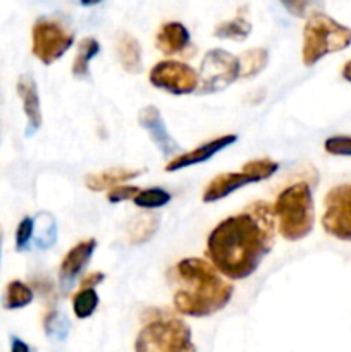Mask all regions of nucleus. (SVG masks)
Wrapping results in <instances>:
<instances>
[{
	"label": "nucleus",
	"mask_w": 351,
	"mask_h": 352,
	"mask_svg": "<svg viewBox=\"0 0 351 352\" xmlns=\"http://www.w3.org/2000/svg\"><path fill=\"white\" fill-rule=\"evenodd\" d=\"M275 215L268 203H251L246 210L217 223L206 239L210 263L231 280L251 277L275 241Z\"/></svg>",
	"instance_id": "f257e3e1"
},
{
	"label": "nucleus",
	"mask_w": 351,
	"mask_h": 352,
	"mask_svg": "<svg viewBox=\"0 0 351 352\" xmlns=\"http://www.w3.org/2000/svg\"><path fill=\"white\" fill-rule=\"evenodd\" d=\"M178 289L174 292L176 311L191 318H203L229 305L234 287L210 261L184 258L172 270Z\"/></svg>",
	"instance_id": "f03ea898"
},
{
	"label": "nucleus",
	"mask_w": 351,
	"mask_h": 352,
	"mask_svg": "<svg viewBox=\"0 0 351 352\" xmlns=\"http://www.w3.org/2000/svg\"><path fill=\"white\" fill-rule=\"evenodd\" d=\"M277 230L286 241H301L313 230L315 208L312 189L306 182L288 186L275 199L274 206Z\"/></svg>",
	"instance_id": "7ed1b4c3"
},
{
	"label": "nucleus",
	"mask_w": 351,
	"mask_h": 352,
	"mask_svg": "<svg viewBox=\"0 0 351 352\" xmlns=\"http://www.w3.org/2000/svg\"><path fill=\"white\" fill-rule=\"evenodd\" d=\"M138 333L134 352H182L191 344V330L181 318L162 309H150Z\"/></svg>",
	"instance_id": "20e7f679"
},
{
	"label": "nucleus",
	"mask_w": 351,
	"mask_h": 352,
	"mask_svg": "<svg viewBox=\"0 0 351 352\" xmlns=\"http://www.w3.org/2000/svg\"><path fill=\"white\" fill-rule=\"evenodd\" d=\"M351 45V28L343 26L330 16L313 12L303 30V64L315 65L326 55L341 52Z\"/></svg>",
	"instance_id": "39448f33"
},
{
	"label": "nucleus",
	"mask_w": 351,
	"mask_h": 352,
	"mask_svg": "<svg viewBox=\"0 0 351 352\" xmlns=\"http://www.w3.org/2000/svg\"><path fill=\"white\" fill-rule=\"evenodd\" d=\"M237 78H240L237 57L222 48H213L206 52L202 60V67L198 72V93L210 95V93L222 91Z\"/></svg>",
	"instance_id": "423d86ee"
},
{
	"label": "nucleus",
	"mask_w": 351,
	"mask_h": 352,
	"mask_svg": "<svg viewBox=\"0 0 351 352\" xmlns=\"http://www.w3.org/2000/svg\"><path fill=\"white\" fill-rule=\"evenodd\" d=\"M31 38L33 55L45 65L57 62L74 43V34L61 23L52 19H38L31 31Z\"/></svg>",
	"instance_id": "0eeeda50"
},
{
	"label": "nucleus",
	"mask_w": 351,
	"mask_h": 352,
	"mask_svg": "<svg viewBox=\"0 0 351 352\" xmlns=\"http://www.w3.org/2000/svg\"><path fill=\"white\" fill-rule=\"evenodd\" d=\"M322 227L329 236L351 241V182L330 189L323 198Z\"/></svg>",
	"instance_id": "6e6552de"
},
{
	"label": "nucleus",
	"mask_w": 351,
	"mask_h": 352,
	"mask_svg": "<svg viewBox=\"0 0 351 352\" xmlns=\"http://www.w3.org/2000/svg\"><path fill=\"white\" fill-rule=\"evenodd\" d=\"M150 82L171 95H189L198 91V72L179 60H162L151 67Z\"/></svg>",
	"instance_id": "1a4fd4ad"
},
{
	"label": "nucleus",
	"mask_w": 351,
	"mask_h": 352,
	"mask_svg": "<svg viewBox=\"0 0 351 352\" xmlns=\"http://www.w3.org/2000/svg\"><path fill=\"white\" fill-rule=\"evenodd\" d=\"M96 250L95 239H86L76 244L74 248L67 251L64 258H62L61 268H58V284L64 291H71L72 285L78 280L79 274L85 270L88 265L89 258L93 256Z\"/></svg>",
	"instance_id": "9d476101"
},
{
	"label": "nucleus",
	"mask_w": 351,
	"mask_h": 352,
	"mask_svg": "<svg viewBox=\"0 0 351 352\" xmlns=\"http://www.w3.org/2000/svg\"><path fill=\"white\" fill-rule=\"evenodd\" d=\"M138 120H140V126L150 134L151 141H153L155 146L160 150L164 157H172V155L179 153L181 146H179L178 141L171 136L169 129L165 127L164 119H162L157 107H145L140 112V116H138Z\"/></svg>",
	"instance_id": "9b49d317"
},
{
	"label": "nucleus",
	"mask_w": 351,
	"mask_h": 352,
	"mask_svg": "<svg viewBox=\"0 0 351 352\" xmlns=\"http://www.w3.org/2000/svg\"><path fill=\"white\" fill-rule=\"evenodd\" d=\"M236 140H237L236 134H224V136H217L215 140L206 141V143L196 146L195 150L186 151V153H181L176 158H172V160L165 165V172H176V170H181V168L191 167V165L203 164V162L210 160L213 155H217L219 151L226 150L227 146L236 143Z\"/></svg>",
	"instance_id": "f8f14e48"
},
{
	"label": "nucleus",
	"mask_w": 351,
	"mask_h": 352,
	"mask_svg": "<svg viewBox=\"0 0 351 352\" xmlns=\"http://www.w3.org/2000/svg\"><path fill=\"white\" fill-rule=\"evenodd\" d=\"M17 95H19L21 102H23L24 116H26V134L28 138L33 136L41 126V105H40V95H38L36 82L31 74H23L17 79Z\"/></svg>",
	"instance_id": "ddd939ff"
},
{
	"label": "nucleus",
	"mask_w": 351,
	"mask_h": 352,
	"mask_svg": "<svg viewBox=\"0 0 351 352\" xmlns=\"http://www.w3.org/2000/svg\"><path fill=\"white\" fill-rule=\"evenodd\" d=\"M253 179L248 174H244L243 170L219 174L206 184L205 189H203L202 199L203 203H215L219 201V199L227 198V196L233 195L237 189L244 188V186L253 184Z\"/></svg>",
	"instance_id": "4468645a"
},
{
	"label": "nucleus",
	"mask_w": 351,
	"mask_h": 352,
	"mask_svg": "<svg viewBox=\"0 0 351 352\" xmlns=\"http://www.w3.org/2000/svg\"><path fill=\"white\" fill-rule=\"evenodd\" d=\"M188 45L189 31L186 30L184 24L176 23V21L164 24V26L158 30L157 38H155V47L165 55L181 54L182 50H186Z\"/></svg>",
	"instance_id": "2eb2a0df"
},
{
	"label": "nucleus",
	"mask_w": 351,
	"mask_h": 352,
	"mask_svg": "<svg viewBox=\"0 0 351 352\" xmlns=\"http://www.w3.org/2000/svg\"><path fill=\"white\" fill-rule=\"evenodd\" d=\"M143 174V168H124V167H114L109 170H102L98 174L86 175L85 184L89 191H105V189H112L120 186L123 182L136 179L138 175Z\"/></svg>",
	"instance_id": "dca6fc26"
},
{
	"label": "nucleus",
	"mask_w": 351,
	"mask_h": 352,
	"mask_svg": "<svg viewBox=\"0 0 351 352\" xmlns=\"http://www.w3.org/2000/svg\"><path fill=\"white\" fill-rule=\"evenodd\" d=\"M116 52L124 71L131 72V74H138V72H141V69H143L141 45L133 34L126 33V31L117 33Z\"/></svg>",
	"instance_id": "f3484780"
},
{
	"label": "nucleus",
	"mask_w": 351,
	"mask_h": 352,
	"mask_svg": "<svg viewBox=\"0 0 351 352\" xmlns=\"http://www.w3.org/2000/svg\"><path fill=\"white\" fill-rule=\"evenodd\" d=\"M158 226H160V217L157 213L145 212L140 215L133 217L126 227L127 241L131 244H145L157 234Z\"/></svg>",
	"instance_id": "a211bd4d"
},
{
	"label": "nucleus",
	"mask_w": 351,
	"mask_h": 352,
	"mask_svg": "<svg viewBox=\"0 0 351 352\" xmlns=\"http://www.w3.org/2000/svg\"><path fill=\"white\" fill-rule=\"evenodd\" d=\"M34 229H33V241L38 250H48L57 241V222L54 215L47 212H40L34 217Z\"/></svg>",
	"instance_id": "6ab92c4d"
},
{
	"label": "nucleus",
	"mask_w": 351,
	"mask_h": 352,
	"mask_svg": "<svg viewBox=\"0 0 351 352\" xmlns=\"http://www.w3.org/2000/svg\"><path fill=\"white\" fill-rule=\"evenodd\" d=\"M100 52V43L95 38H85L79 41L78 54H76L74 62H72V76L76 79H88L89 78V62L95 58Z\"/></svg>",
	"instance_id": "aec40b11"
},
{
	"label": "nucleus",
	"mask_w": 351,
	"mask_h": 352,
	"mask_svg": "<svg viewBox=\"0 0 351 352\" xmlns=\"http://www.w3.org/2000/svg\"><path fill=\"white\" fill-rule=\"evenodd\" d=\"M237 64H240V78H255L267 67L268 52L265 48H250L237 57Z\"/></svg>",
	"instance_id": "412c9836"
},
{
	"label": "nucleus",
	"mask_w": 351,
	"mask_h": 352,
	"mask_svg": "<svg viewBox=\"0 0 351 352\" xmlns=\"http://www.w3.org/2000/svg\"><path fill=\"white\" fill-rule=\"evenodd\" d=\"M34 294L33 289L21 280H12L7 284L6 296H3V308L6 309H21L31 305Z\"/></svg>",
	"instance_id": "4be33fe9"
},
{
	"label": "nucleus",
	"mask_w": 351,
	"mask_h": 352,
	"mask_svg": "<svg viewBox=\"0 0 351 352\" xmlns=\"http://www.w3.org/2000/svg\"><path fill=\"white\" fill-rule=\"evenodd\" d=\"M251 33V24L246 17L237 16L234 19L226 21V23H220L215 28L213 34L217 38H222V40H234V41H243L250 36Z\"/></svg>",
	"instance_id": "5701e85b"
},
{
	"label": "nucleus",
	"mask_w": 351,
	"mask_h": 352,
	"mask_svg": "<svg viewBox=\"0 0 351 352\" xmlns=\"http://www.w3.org/2000/svg\"><path fill=\"white\" fill-rule=\"evenodd\" d=\"M172 199L171 192H167L162 188H148L141 189L136 196H134L133 203L138 206V208L143 210H155L162 208V206L169 205Z\"/></svg>",
	"instance_id": "b1692460"
},
{
	"label": "nucleus",
	"mask_w": 351,
	"mask_h": 352,
	"mask_svg": "<svg viewBox=\"0 0 351 352\" xmlns=\"http://www.w3.org/2000/svg\"><path fill=\"white\" fill-rule=\"evenodd\" d=\"M100 298L95 289H79L72 298V311L79 320H86L98 308Z\"/></svg>",
	"instance_id": "393cba45"
},
{
	"label": "nucleus",
	"mask_w": 351,
	"mask_h": 352,
	"mask_svg": "<svg viewBox=\"0 0 351 352\" xmlns=\"http://www.w3.org/2000/svg\"><path fill=\"white\" fill-rule=\"evenodd\" d=\"M241 170L250 175L255 182H262L272 177L279 170V164L274 160H268V158H257V160L246 162Z\"/></svg>",
	"instance_id": "a878e982"
},
{
	"label": "nucleus",
	"mask_w": 351,
	"mask_h": 352,
	"mask_svg": "<svg viewBox=\"0 0 351 352\" xmlns=\"http://www.w3.org/2000/svg\"><path fill=\"white\" fill-rule=\"evenodd\" d=\"M45 333L57 340H64L69 333V320L58 311H50L45 316Z\"/></svg>",
	"instance_id": "bb28decb"
},
{
	"label": "nucleus",
	"mask_w": 351,
	"mask_h": 352,
	"mask_svg": "<svg viewBox=\"0 0 351 352\" xmlns=\"http://www.w3.org/2000/svg\"><path fill=\"white\" fill-rule=\"evenodd\" d=\"M33 229H34V220L31 217H24L19 222L16 230V250L17 251H26L30 248L31 239H33Z\"/></svg>",
	"instance_id": "cd10ccee"
},
{
	"label": "nucleus",
	"mask_w": 351,
	"mask_h": 352,
	"mask_svg": "<svg viewBox=\"0 0 351 352\" xmlns=\"http://www.w3.org/2000/svg\"><path fill=\"white\" fill-rule=\"evenodd\" d=\"M323 148L329 155L336 157H351V136H332L326 140Z\"/></svg>",
	"instance_id": "c85d7f7f"
},
{
	"label": "nucleus",
	"mask_w": 351,
	"mask_h": 352,
	"mask_svg": "<svg viewBox=\"0 0 351 352\" xmlns=\"http://www.w3.org/2000/svg\"><path fill=\"white\" fill-rule=\"evenodd\" d=\"M282 6L296 17L306 16L308 9L315 6H322V0H281Z\"/></svg>",
	"instance_id": "c756f323"
},
{
	"label": "nucleus",
	"mask_w": 351,
	"mask_h": 352,
	"mask_svg": "<svg viewBox=\"0 0 351 352\" xmlns=\"http://www.w3.org/2000/svg\"><path fill=\"white\" fill-rule=\"evenodd\" d=\"M141 189L136 188V186H117V188H112L109 191V195H107V199H109L110 203H120V201H127V199H131L133 201L134 196L140 192Z\"/></svg>",
	"instance_id": "7c9ffc66"
},
{
	"label": "nucleus",
	"mask_w": 351,
	"mask_h": 352,
	"mask_svg": "<svg viewBox=\"0 0 351 352\" xmlns=\"http://www.w3.org/2000/svg\"><path fill=\"white\" fill-rule=\"evenodd\" d=\"M105 280V275L102 272H93V274L86 275L81 282V289H95L96 285L102 284Z\"/></svg>",
	"instance_id": "2f4dec72"
},
{
	"label": "nucleus",
	"mask_w": 351,
	"mask_h": 352,
	"mask_svg": "<svg viewBox=\"0 0 351 352\" xmlns=\"http://www.w3.org/2000/svg\"><path fill=\"white\" fill-rule=\"evenodd\" d=\"M10 352H31L30 346H28L24 340H21L19 337H10Z\"/></svg>",
	"instance_id": "473e14b6"
},
{
	"label": "nucleus",
	"mask_w": 351,
	"mask_h": 352,
	"mask_svg": "<svg viewBox=\"0 0 351 352\" xmlns=\"http://www.w3.org/2000/svg\"><path fill=\"white\" fill-rule=\"evenodd\" d=\"M343 78L346 79L348 82H351V60H348L343 67Z\"/></svg>",
	"instance_id": "72a5a7b5"
},
{
	"label": "nucleus",
	"mask_w": 351,
	"mask_h": 352,
	"mask_svg": "<svg viewBox=\"0 0 351 352\" xmlns=\"http://www.w3.org/2000/svg\"><path fill=\"white\" fill-rule=\"evenodd\" d=\"M79 2H81L83 6L88 7V6H95V3H100V2H102V0H79Z\"/></svg>",
	"instance_id": "f704fd0d"
},
{
	"label": "nucleus",
	"mask_w": 351,
	"mask_h": 352,
	"mask_svg": "<svg viewBox=\"0 0 351 352\" xmlns=\"http://www.w3.org/2000/svg\"><path fill=\"white\" fill-rule=\"evenodd\" d=\"M182 352H196V347H195V346H193V344H189V346H188V347H186V349H184V351H182Z\"/></svg>",
	"instance_id": "c9c22d12"
},
{
	"label": "nucleus",
	"mask_w": 351,
	"mask_h": 352,
	"mask_svg": "<svg viewBox=\"0 0 351 352\" xmlns=\"http://www.w3.org/2000/svg\"><path fill=\"white\" fill-rule=\"evenodd\" d=\"M2 239H3V232H2V227H0V256H2Z\"/></svg>",
	"instance_id": "e433bc0d"
}]
</instances>
